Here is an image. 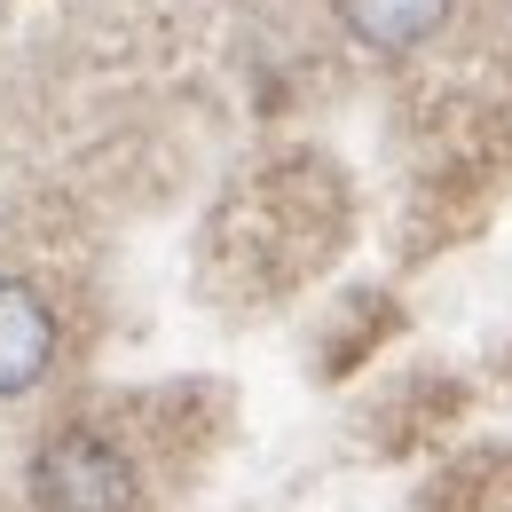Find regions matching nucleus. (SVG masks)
Masks as SVG:
<instances>
[{"mask_svg":"<svg viewBox=\"0 0 512 512\" xmlns=\"http://www.w3.org/2000/svg\"><path fill=\"white\" fill-rule=\"evenodd\" d=\"M32 489H40V512H134V473L111 442H95L87 426H71L40 449L32 465Z\"/></svg>","mask_w":512,"mask_h":512,"instance_id":"1","label":"nucleus"},{"mask_svg":"<svg viewBox=\"0 0 512 512\" xmlns=\"http://www.w3.org/2000/svg\"><path fill=\"white\" fill-rule=\"evenodd\" d=\"M56 363V316L40 308L32 284L0 276V394H24V386L48 379Z\"/></svg>","mask_w":512,"mask_h":512,"instance_id":"2","label":"nucleus"},{"mask_svg":"<svg viewBox=\"0 0 512 512\" xmlns=\"http://www.w3.org/2000/svg\"><path fill=\"white\" fill-rule=\"evenodd\" d=\"M339 8V24L363 40V48H418V40H434L449 24V0H331Z\"/></svg>","mask_w":512,"mask_h":512,"instance_id":"3","label":"nucleus"}]
</instances>
